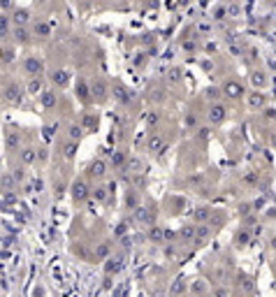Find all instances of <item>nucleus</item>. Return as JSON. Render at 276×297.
Wrapping results in <instances>:
<instances>
[{
  "label": "nucleus",
  "instance_id": "1",
  "mask_svg": "<svg viewBox=\"0 0 276 297\" xmlns=\"http://www.w3.org/2000/svg\"><path fill=\"white\" fill-rule=\"evenodd\" d=\"M2 100L12 107H21L23 100H26V88L16 82H10V84L2 88Z\"/></svg>",
  "mask_w": 276,
  "mask_h": 297
},
{
  "label": "nucleus",
  "instance_id": "2",
  "mask_svg": "<svg viewBox=\"0 0 276 297\" xmlns=\"http://www.w3.org/2000/svg\"><path fill=\"white\" fill-rule=\"evenodd\" d=\"M107 170H109V163L102 160V158H96V160H91V163L86 165L84 174H86V179L88 181H97V179H102V177H105Z\"/></svg>",
  "mask_w": 276,
  "mask_h": 297
},
{
  "label": "nucleus",
  "instance_id": "3",
  "mask_svg": "<svg viewBox=\"0 0 276 297\" xmlns=\"http://www.w3.org/2000/svg\"><path fill=\"white\" fill-rule=\"evenodd\" d=\"M23 72L28 74V77H40V74H44L42 56H35V53L26 56V58H23Z\"/></svg>",
  "mask_w": 276,
  "mask_h": 297
},
{
  "label": "nucleus",
  "instance_id": "4",
  "mask_svg": "<svg viewBox=\"0 0 276 297\" xmlns=\"http://www.w3.org/2000/svg\"><path fill=\"white\" fill-rule=\"evenodd\" d=\"M88 86H91V100H96V102H102L107 98V93H109V84L102 77H93L88 82Z\"/></svg>",
  "mask_w": 276,
  "mask_h": 297
},
{
  "label": "nucleus",
  "instance_id": "5",
  "mask_svg": "<svg viewBox=\"0 0 276 297\" xmlns=\"http://www.w3.org/2000/svg\"><path fill=\"white\" fill-rule=\"evenodd\" d=\"M70 195H72V200H75V202L88 200V195H91V186H88V179H77L75 183L70 186Z\"/></svg>",
  "mask_w": 276,
  "mask_h": 297
},
{
  "label": "nucleus",
  "instance_id": "6",
  "mask_svg": "<svg viewBox=\"0 0 276 297\" xmlns=\"http://www.w3.org/2000/svg\"><path fill=\"white\" fill-rule=\"evenodd\" d=\"M207 118H209L211 126L223 123L225 118H227V109L223 107V102H211V105H209V112H207Z\"/></svg>",
  "mask_w": 276,
  "mask_h": 297
},
{
  "label": "nucleus",
  "instance_id": "7",
  "mask_svg": "<svg viewBox=\"0 0 276 297\" xmlns=\"http://www.w3.org/2000/svg\"><path fill=\"white\" fill-rule=\"evenodd\" d=\"M70 79H72L70 70H63V67H58V70H53L49 74V82H51L53 88H65V86L70 84Z\"/></svg>",
  "mask_w": 276,
  "mask_h": 297
},
{
  "label": "nucleus",
  "instance_id": "8",
  "mask_svg": "<svg viewBox=\"0 0 276 297\" xmlns=\"http://www.w3.org/2000/svg\"><path fill=\"white\" fill-rule=\"evenodd\" d=\"M209 239H211V228H209L207 223H200V225H195L193 244H195V246H204V244H209Z\"/></svg>",
  "mask_w": 276,
  "mask_h": 297
},
{
  "label": "nucleus",
  "instance_id": "9",
  "mask_svg": "<svg viewBox=\"0 0 276 297\" xmlns=\"http://www.w3.org/2000/svg\"><path fill=\"white\" fill-rule=\"evenodd\" d=\"M5 148L7 151H19L21 148V132L16 128H7V132H5Z\"/></svg>",
  "mask_w": 276,
  "mask_h": 297
},
{
  "label": "nucleus",
  "instance_id": "10",
  "mask_svg": "<svg viewBox=\"0 0 276 297\" xmlns=\"http://www.w3.org/2000/svg\"><path fill=\"white\" fill-rule=\"evenodd\" d=\"M246 102H248V107L253 109V112H260V109H265L267 107V96L262 93V91H251L248 93V98H246Z\"/></svg>",
  "mask_w": 276,
  "mask_h": 297
},
{
  "label": "nucleus",
  "instance_id": "11",
  "mask_svg": "<svg viewBox=\"0 0 276 297\" xmlns=\"http://www.w3.org/2000/svg\"><path fill=\"white\" fill-rule=\"evenodd\" d=\"M221 91H223V96L230 98V100H242V96H244V86L239 84V82H225Z\"/></svg>",
  "mask_w": 276,
  "mask_h": 297
},
{
  "label": "nucleus",
  "instance_id": "12",
  "mask_svg": "<svg viewBox=\"0 0 276 297\" xmlns=\"http://www.w3.org/2000/svg\"><path fill=\"white\" fill-rule=\"evenodd\" d=\"M31 33H32L35 40H49V37H51V26H49L47 21H42V19H37V21L32 23Z\"/></svg>",
  "mask_w": 276,
  "mask_h": 297
},
{
  "label": "nucleus",
  "instance_id": "13",
  "mask_svg": "<svg viewBox=\"0 0 276 297\" xmlns=\"http://www.w3.org/2000/svg\"><path fill=\"white\" fill-rule=\"evenodd\" d=\"M40 105H42V109H56V105H58L56 88H44L42 93H40Z\"/></svg>",
  "mask_w": 276,
  "mask_h": 297
},
{
  "label": "nucleus",
  "instance_id": "14",
  "mask_svg": "<svg viewBox=\"0 0 276 297\" xmlns=\"http://www.w3.org/2000/svg\"><path fill=\"white\" fill-rule=\"evenodd\" d=\"M10 19H12V26H28L31 23V12L26 7H14L10 12Z\"/></svg>",
  "mask_w": 276,
  "mask_h": 297
},
{
  "label": "nucleus",
  "instance_id": "15",
  "mask_svg": "<svg viewBox=\"0 0 276 297\" xmlns=\"http://www.w3.org/2000/svg\"><path fill=\"white\" fill-rule=\"evenodd\" d=\"M12 40L16 44H28L32 37V33L28 31V26H12Z\"/></svg>",
  "mask_w": 276,
  "mask_h": 297
},
{
  "label": "nucleus",
  "instance_id": "16",
  "mask_svg": "<svg viewBox=\"0 0 276 297\" xmlns=\"http://www.w3.org/2000/svg\"><path fill=\"white\" fill-rule=\"evenodd\" d=\"M146 148H149L151 153H162V151H165V148H167V144H165V139L160 137L158 132H151L149 137H146Z\"/></svg>",
  "mask_w": 276,
  "mask_h": 297
},
{
  "label": "nucleus",
  "instance_id": "17",
  "mask_svg": "<svg viewBox=\"0 0 276 297\" xmlns=\"http://www.w3.org/2000/svg\"><path fill=\"white\" fill-rule=\"evenodd\" d=\"M19 163H21V165H32V163H37V148L21 147L19 148Z\"/></svg>",
  "mask_w": 276,
  "mask_h": 297
},
{
  "label": "nucleus",
  "instance_id": "18",
  "mask_svg": "<svg viewBox=\"0 0 276 297\" xmlns=\"http://www.w3.org/2000/svg\"><path fill=\"white\" fill-rule=\"evenodd\" d=\"M44 91V79L42 74L40 77H28V84H26V93L28 96H40Z\"/></svg>",
  "mask_w": 276,
  "mask_h": 297
},
{
  "label": "nucleus",
  "instance_id": "19",
  "mask_svg": "<svg viewBox=\"0 0 276 297\" xmlns=\"http://www.w3.org/2000/svg\"><path fill=\"white\" fill-rule=\"evenodd\" d=\"M97 126H100V118H97L96 112H86L84 118H81V128H84V132H96Z\"/></svg>",
  "mask_w": 276,
  "mask_h": 297
},
{
  "label": "nucleus",
  "instance_id": "20",
  "mask_svg": "<svg viewBox=\"0 0 276 297\" xmlns=\"http://www.w3.org/2000/svg\"><path fill=\"white\" fill-rule=\"evenodd\" d=\"M77 151H79V142H77V139H67L63 144V158L67 160V163H72V160L77 158Z\"/></svg>",
  "mask_w": 276,
  "mask_h": 297
},
{
  "label": "nucleus",
  "instance_id": "21",
  "mask_svg": "<svg viewBox=\"0 0 276 297\" xmlns=\"http://www.w3.org/2000/svg\"><path fill=\"white\" fill-rule=\"evenodd\" d=\"M211 218V207L209 204H200V207H195V212H193V221L195 223H207Z\"/></svg>",
  "mask_w": 276,
  "mask_h": 297
},
{
  "label": "nucleus",
  "instance_id": "22",
  "mask_svg": "<svg viewBox=\"0 0 276 297\" xmlns=\"http://www.w3.org/2000/svg\"><path fill=\"white\" fill-rule=\"evenodd\" d=\"M75 93H77V98L84 102V105H88L91 102V86H88V82H77V88H75Z\"/></svg>",
  "mask_w": 276,
  "mask_h": 297
},
{
  "label": "nucleus",
  "instance_id": "23",
  "mask_svg": "<svg viewBox=\"0 0 276 297\" xmlns=\"http://www.w3.org/2000/svg\"><path fill=\"white\" fill-rule=\"evenodd\" d=\"M65 135H67V139H79L84 137V128H81V123H67V128H65Z\"/></svg>",
  "mask_w": 276,
  "mask_h": 297
},
{
  "label": "nucleus",
  "instance_id": "24",
  "mask_svg": "<svg viewBox=\"0 0 276 297\" xmlns=\"http://www.w3.org/2000/svg\"><path fill=\"white\" fill-rule=\"evenodd\" d=\"M0 186H2V191H14L19 183H16L12 172H0Z\"/></svg>",
  "mask_w": 276,
  "mask_h": 297
},
{
  "label": "nucleus",
  "instance_id": "25",
  "mask_svg": "<svg viewBox=\"0 0 276 297\" xmlns=\"http://www.w3.org/2000/svg\"><path fill=\"white\" fill-rule=\"evenodd\" d=\"M10 33H12V19H10V14L0 12V40L10 37Z\"/></svg>",
  "mask_w": 276,
  "mask_h": 297
},
{
  "label": "nucleus",
  "instance_id": "26",
  "mask_svg": "<svg viewBox=\"0 0 276 297\" xmlns=\"http://www.w3.org/2000/svg\"><path fill=\"white\" fill-rule=\"evenodd\" d=\"M109 251H112V242H100L96 246V251H93V260H107Z\"/></svg>",
  "mask_w": 276,
  "mask_h": 297
},
{
  "label": "nucleus",
  "instance_id": "27",
  "mask_svg": "<svg viewBox=\"0 0 276 297\" xmlns=\"http://www.w3.org/2000/svg\"><path fill=\"white\" fill-rule=\"evenodd\" d=\"M116 93H114V98H116L121 105H130V100H132V91H128L126 86H121V84H116V88H114Z\"/></svg>",
  "mask_w": 276,
  "mask_h": 297
},
{
  "label": "nucleus",
  "instance_id": "28",
  "mask_svg": "<svg viewBox=\"0 0 276 297\" xmlns=\"http://www.w3.org/2000/svg\"><path fill=\"white\" fill-rule=\"evenodd\" d=\"M251 244V232L248 230H237V234H234V246L237 248H246V246Z\"/></svg>",
  "mask_w": 276,
  "mask_h": 297
},
{
  "label": "nucleus",
  "instance_id": "29",
  "mask_svg": "<svg viewBox=\"0 0 276 297\" xmlns=\"http://www.w3.org/2000/svg\"><path fill=\"white\" fill-rule=\"evenodd\" d=\"M165 237H167V232H165L162 228H158L156 223H153V225H149V239H151V242L160 244V242H165Z\"/></svg>",
  "mask_w": 276,
  "mask_h": 297
},
{
  "label": "nucleus",
  "instance_id": "30",
  "mask_svg": "<svg viewBox=\"0 0 276 297\" xmlns=\"http://www.w3.org/2000/svg\"><path fill=\"white\" fill-rule=\"evenodd\" d=\"M126 207H128V209H132V212L139 207L137 188H128V191H126Z\"/></svg>",
  "mask_w": 276,
  "mask_h": 297
},
{
  "label": "nucleus",
  "instance_id": "31",
  "mask_svg": "<svg viewBox=\"0 0 276 297\" xmlns=\"http://www.w3.org/2000/svg\"><path fill=\"white\" fill-rule=\"evenodd\" d=\"M126 165H128L126 153H123V151H114V153H112V167H114V170H123Z\"/></svg>",
  "mask_w": 276,
  "mask_h": 297
},
{
  "label": "nucleus",
  "instance_id": "32",
  "mask_svg": "<svg viewBox=\"0 0 276 297\" xmlns=\"http://www.w3.org/2000/svg\"><path fill=\"white\" fill-rule=\"evenodd\" d=\"M14 56H16L14 47H0V65H10Z\"/></svg>",
  "mask_w": 276,
  "mask_h": 297
},
{
  "label": "nucleus",
  "instance_id": "33",
  "mask_svg": "<svg viewBox=\"0 0 276 297\" xmlns=\"http://www.w3.org/2000/svg\"><path fill=\"white\" fill-rule=\"evenodd\" d=\"M251 84H253L255 88H265V86H267V74L262 72V70H255V72H251Z\"/></svg>",
  "mask_w": 276,
  "mask_h": 297
},
{
  "label": "nucleus",
  "instance_id": "34",
  "mask_svg": "<svg viewBox=\"0 0 276 297\" xmlns=\"http://www.w3.org/2000/svg\"><path fill=\"white\" fill-rule=\"evenodd\" d=\"M188 293H195V295H197V293H209V286H207L204 279H195L191 286H188Z\"/></svg>",
  "mask_w": 276,
  "mask_h": 297
},
{
  "label": "nucleus",
  "instance_id": "35",
  "mask_svg": "<svg viewBox=\"0 0 276 297\" xmlns=\"http://www.w3.org/2000/svg\"><path fill=\"white\" fill-rule=\"evenodd\" d=\"M107 260H109V263L105 265V272H107V274H112V272H118V269H121V265H123V263H121V258H107Z\"/></svg>",
  "mask_w": 276,
  "mask_h": 297
},
{
  "label": "nucleus",
  "instance_id": "36",
  "mask_svg": "<svg viewBox=\"0 0 276 297\" xmlns=\"http://www.w3.org/2000/svg\"><path fill=\"white\" fill-rule=\"evenodd\" d=\"M239 290H242V293H253L255 290L253 281H251L248 276H239Z\"/></svg>",
  "mask_w": 276,
  "mask_h": 297
},
{
  "label": "nucleus",
  "instance_id": "37",
  "mask_svg": "<svg viewBox=\"0 0 276 297\" xmlns=\"http://www.w3.org/2000/svg\"><path fill=\"white\" fill-rule=\"evenodd\" d=\"M186 290H188V283H186V279H183V276H179V281L170 288L172 295H179V293H186Z\"/></svg>",
  "mask_w": 276,
  "mask_h": 297
},
{
  "label": "nucleus",
  "instance_id": "38",
  "mask_svg": "<svg viewBox=\"0 0 276 297\" xmlns=\"http://www.w3.org/2000/svg\"><path fill=\"white\" fill-rule=\"evenodd\" d=\"M107 195H109L107 186H96V188H93V200H96V202H105Z\"/></svg>",
  "mask_w": 276,
  "mask_h": 297
},
{
  "label": "nucleus",
  "instance_id": "39",
  "mask_svg": "<svg viewBox=\"0 0 276 297\" xmlns=\"http://www.w3.org/2000/svg\"><path fill=\"white\" fill-rule=\"evenodd\" d=\"M63 195H65V181L63 179H56V181H53V198H56V200H61Z\"/></svg>",
  "mask_w": 276,
  "mask_h": 297
},
{
  "label": "nucleus",
  "instance_id": "40",
  "mask_svg": "<svg viewBox=\"0 0 276 297\" xmlns=\"http://www.w3.org/2000/svg\"><path fill=\"white\" fill-rule=\"evenodd\" d=\"M179 234H181V239H183V242H193V234H195V225H183Z\"/></svg>",
  "mask_w": 276,
  "mask_h": 297
},
{
  "label": "nucleus",
  "instance_id": "41",
  "mask_svg": "<svg viewBox=\"0 0 276 297\" xmlns=\"http://www.w3.org/2000/svg\"><path fill=\"white\" fill-rule=\"evenodd\" d=\"M126 167H128L130 172H132V174H137V172L144 170V167H142V160H139V158H130V160H128Z\"/></svg>",
  "mask_w": 276,
  "mask_h": 297
},
{
  "label": "nucleus",
  "instance_id": "42",
  "mask_svg": "<svg viewBox=\"0 0 276 297\" xmlns=\"http://www.w3.org/2000/svg\"><path fill=\"white\" fill-rule=\"evenodd\" d=\"M12 174H14L16 183H23V181H26V170H23V165H16V167H12Z\"/></svg>",
  "mask_w": 276,
  "mask_h": 297
},
{
  "label": "nucleus",
  "instance_id": "43",
  "mask_svg": "<svg viewBox=\"0 0 276 297\" xmlns=\"http://www.w3.org/2000/svg\"><path fill=\"white\" fill-rule=\"evenodd\" d=\"M167 82H170V84H179L181 82V70L179 67H172L170 72H167Z\"/></svg>",
  "mask_w": 276,
  "mask_h": 297
},
{
  "label": "nucleus",
  "instance_id": "44",
  "mask_svg": "<svg viewBox=\"0 0 276 297\" xmlns=\"http://www.w3.org/2000/svg\"><path fill=\"white\" fill-rule=\"evenodd\" d=\"M58 128H61L58 121H56V123H49V126H44V137H53V135L58 132Z\"/></svg>",
  "mask_w": 276,
  "mask_h": 297
},
{
  "label": "nucleus",
  "instance_id": "45",
  "mask_svg": "<svg viewBox=\"0 0 276 297\" xmlns=\"http://www.w3.org/2000/svg\"><path fill=\"white\" fill-rule=\"evenodd\" d=\"M158 121H160V112H149V116H146V126L149 128L158 126Z\"/></svg>",
  "mask_w": 276,
  "mask_h": 297
},
{
  "label": "nucleus",
  "instance_id": "46",
  "mask_svg": "<svg viewBox=\"0 0 276 297\" xmlns=\"http://www.w3.org/2000/svg\"><path fill=\"white\" fill-rule=\"evenodd\" d=\"M204 96L209 98V100H211V102H218V96H221V93H218V88H207V91H204Z\"/></svg>",
  "mask_w": 276,
  "mask_h": 297
},
{
  "label": "nucleus",
  "instance_id": "47",
  "mask_svg": "<svg viewBox=\"0 0 276 297\" xmlns=\"http://www.w3.org/2000/svg\"><path fill=\"white\" fill-rule=\"evenodd\" d=\"M37 160H40V163H47V160H49V148L47 147L37 148Z\"/></svg>",
  "mask_w": 276,
  "mask_h": 297
},
{
  "label": "nucleus",
  "instance_id": "48",
  "mask_svg": "<svg viewBox=\"0 0 276 297\" xmlns=\"http://www.w3.org/2000/svg\"><path fill=\"white\" fill-rule=\"evenodd\" d=\"M237 212H239V216H248V214H251V204H248V202H242V204H239V209H237Z\"/></svg>",
  "mask_w": 276,
  "mask_h": 297
},
{
  "label": "nucleus",
  "instance_id": "49",
  "mask_svg": "<svg viewBox=\"0 0 276 297\" xmlns=\"http://www.w3.org/2000/svg\"><path fill=\"white\" fill-rule=\"evenodd\" d=\"M195 49H197V42H195V40H186V42H183V51L193 53Z\"/></svg>",
  "mask_w": 276,
  "mask_h": 297
},
{
  "label": "nucleus",
  "instance_id": "50",
  "mask_svg": "<svg viewBox=\"0 0 276 297\" xmlns=\"http://www.w3.org/2000/svg\"><path fill=\"white\" fill-rule=\"evenodd\" d=\"M12 10H14L12 0H0V12H12Z\"/></svg>",
  "mask_w": 276,
  "mask_h": 297
},
{
  "label": "nucleus",
  "instance_id": "51",
  "mask_svg": "<svg viewBox=\"0 0 276 297\" xmlns=\"http://www.w3.org/2000/svg\"><path fill=\"white\" fill-rule=\"evenodd\" d=\"M195 123H197V118H195V114H188V116H186V128H195Z\"/></svg>",
  "mask_w": 276,
  "mask_h": 297
},
{
  "label": "nucleus",
  "instance_id": "52",
  "mask_svg": "<svg viewBox=\"0 0 276 297\" xmlns=\"http://www.w3.org/2000/svg\"><path fill=\"white\" fill-rule=\"evenodd\" d=\"M165 255L174 258V255H177V248H174V246H167V248H165Z\"/></svg>",
  "mask_w": 276,
  "mask_h": 297
},
{
  "label": "nucleus",
  "instance_id": "53",
  "mask_svg": "<svg viewBox=\"0 0 276 297\" xmlns=\"http://www.w3.org/2000/svg\"><path fill=\"white\" fill-rule=\"evenodd\" d=\"M269 142H272V147L276 148V132H272V137H269Z\"/></svg>",
  "mask_w": 276,
  "mask_h": 297
},
{
  "label": "nucleus",
  "instance_id": "54",
  "mask_svg": "<svg viewBox=\"0 0 276 297\" xmlns=\"http://www.w3.org/2000/svg\"><path fill=\"white\" fill-rule=\"evenodd\" d=\"M269 246H272V248L276 251V237H272V242H269Z\"/></svg>",
  "mask_w": 276,
  "mask_h": 297
},
{
  "label": "nucleus",
  "instance_id": "55",
  "mask_svg": "<svg viewBox=\"0 0 276 297\" xmlns=\"http://www.w3.org/2000/svg\"><path fill=\"white\" fill-rule=\"evenodd\" d=\"M35 2H37V5H44V2H47V0H35Z\"/></svg>",
  "mask_w": 276,
  "mask_h": 297
},
{
  "label": "nucleus",
  "instance_id": "56",
  "mask_svg": "<svg viewBox=\"0 0 276 297\" xmlns=\"http://www.w3.org/2000/svg\"><path fill=\"white\" fill-rule=\"evenodd\" d=\"M0 193H2V186H0Z\"/></svg>",
  "mask_w": 276,
  "mask_h": 297
}]
</instances>
